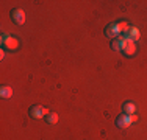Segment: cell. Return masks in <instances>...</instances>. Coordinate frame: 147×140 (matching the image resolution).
Masks as SVG:
<instances>
[{
    "instance_id": "6da1fadb",
    "label": "cell",
    "mask_w": 147,
    "mask_h": 140,
    "mask_svg": "<svg viewBox=\"0 0 147 140\" xmlns=\"http://www.w3.org/2000/svg\"><path fill=\"white\" fill-rule=\"evenodd\" d=\"M131 123H133V121H131V117H130V115H127V114H121V115L116 118V126H117V128H121V129L130 128Z\"/></svg>"
},
{
    "instance_id": "7a4b0ae2",
    "label": "cell",
    "mask_w": 147,
    "mask_h": 140,
    "mask_svg": "<svg viewBox=\"0 0 147 140\" xmlns=\"http://www.w3.org/2000/svg\"><path fill=\"white\" fill-rule=\"evenodd\" d=\"M49 111L42 106H31L30 107V117L31 118H45Z\"/></svg>"
},
{
    "instance_id": "3957f363",
    "label": "cell",
    "mask_w": 147,
    "mask_h": 140,
    "mask_svg": "<svg viewBox=\"0 0 147 140\" xmlns=\"http://www.w3.org/2000/svg\"><path fill=\"white\" fill-rule=\"evenodd\" d=\"M11 19L14 20L17 25H24L25 23V11L20 8H16L11 11Z\"/></svg>"
},
{
    "instance_id": "277c9868",
    "label": "cell",
    "mask_w": 147,
    "mask_h": 140,
    "mask_svg": "<svg viewBox=\"0 0 147 140\" xmlns=\"http://www.w3.org/2000/svg\"><path fill=\"white\" fill-rule=\"evenodd\" d=\"M105 36L110 37V39H116V37L121 36V33H119V30H117L116 22H114V23H110V25L105 28Z\"/></svg>"
},
{
    "instance_id": "5b68a950",
    "label": "cell",
    "mask_w": 147,
    "mask_h": 140,
    "mask_svg": "<svg viewBox=\"0 0 147 140\" xmlns=\"http://www.w3.org/2000/svg\"><path fill=\"white\" fill-rule=\"evenodd\" d=\"M3 45H5V48H8V50H16V48L19 47V41H17L14 36H3Z\"/></svg>"
},
{
    "instance_id": "8992f818",
    "label": "cell",
    "mask_w": 147,
    "mask_h": 140,
    "mask_svg": "<svg viewBox=\"0 0 147 140\" xmlns=\"http://www.w3.org/2000/svg\"><path fill=\"white\" fill-rule=\"evenodd\" d=\"M136 50H138V48H136V44L133 41H128L127 45L122 48V53H124L125 56H128V58H131V56L136 55Z\"/></svg>"
},
{
    "instance_id": "52a82bcc",
    "label": "cell",
    "mask_w": 147,
    "mask_h": 140,
    "mask_svg": "<svg viewBox=\"0 0 147 140\" xmlns=\"http://www.w3.org/2000/svg\"><path fill=\"white\" fill-rule=\"evenodd\" d=\"M125 37H128L130 41L133 42H136V41H139V37H141V33H139V30L136 27H130V30L127 31V34H124Z\"/></svg>"
},
{
    "instance_id": "ba28073f",
    "label": "cell",
    "mask_w": 147,
    "mask_h": 140,
    "mask_svg": "<svg viewBox=\"0 0 147 140\" xmlns=\"http://www.w3.org/2000/svg\"><path fill=\"white\" fill-rule=\"evenodd\" d=\"M122 114H127V115L136 114V106H135V103H131V101H127V103L122 104Z\"/></svg>"
},
{
    "instance_id": "9c48e42d",
    "label": "cell",
    "mask_w": 147,
    "mask_h": 140,
    "mask_svg": "<svg viewBox=\"0 0 147 140\" xmlns=\"http://www.w3.org/2000/svg\"><path fill=\"white\" fill-rule=\"evenodd\" d=\"M116 25H117V30L121 34H127V31L130 30V27H128V23L125 20H119V22H116Z\"/></svg>"
},
{
    "instance_id": "30bf717a",
    "label": "cell",
    "mask_w": 147,
    "mask_h": 140,
    "mask_svg": "<svg viewBox=\"0 0 147 140\" xmlns=\"http://www.w3.org/2000/svg\"><path fill=\"white\" fill-rule=\"evenodd\" d=\"M0 95H2V98H11L13 95V89L8 86H2L0 87Z\"/></svg>"
},
{
    "instance_id": "8fae6325",
    "label": "cell",
    "mask_w": 147,
    "mask_h": 140,
    "mask_svg": "<svg viewBox=\"0 0 147 140\" xmlns=\"http://www.w3.org/2000/svg\"><path fill=\"white\" fill-rule=\"evenodd\" d=\"M45 121H47L49 125H55L58 121V114H55V112H49V114L45 115Z\"/></svg>"
},
{
    "instance_id": "7c38bea8",
    "label": "cell",
    "mask_w": 147,
    "mask_h": 140,
    "mask_svg": "<svg viewBox=\"0 0 147 140\" xmlns=\"http://www.w3.org/2000/svg\"><path fill=\"white\" fill-rule=\"evenodd\" d=\"M130 117H131V121H133V123H135V121H138V115H136V114H131Z\"/></svg>"
}]
</instances>
